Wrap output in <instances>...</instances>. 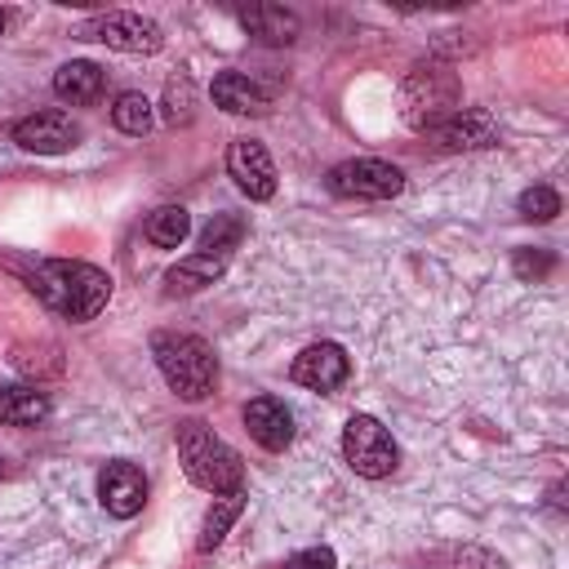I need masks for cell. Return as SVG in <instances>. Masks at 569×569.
I'll return each instance as SVG.
<instances>
[{"mask_svg": "<svg viewBox=\"0 0 569 569\" xmlns=\"http://www.w3.org/2000/svg\"><path fill=\"white\" fill-rule=\"evenodd\" d=\"M98 502H102V511L116 516V520L138 516V511L147 507V476H142V467L129 462V458L107 462V467L98 471Z\"/></svg>", "mask_w": 569, "mask_h": 569, "instance_id": "ba28073f", "label": "cell"}, {"mask_svg": "<svg viewBox=\"0 0 569 569\" xmlns=\"http://www.w3.org/2000/svg\"><path fill=\"white\" fill-rule=\"evenodd\" d=\"M111 124H116L120 133L142 138V133L151 129V102H147L138 89H124V93L116 98V107H111Z\"/></svg>", "mask_w": 569, "mask_h": 569, "instance_id": "7402d4cb", "label": "cell"}, {"mask_svg": "<svg viewBox=\"0 0 569 569\" xmlns=\"http://www.w3.org/2000/svg\"><path fill=\"white\" fill-rule=\"evenodd\" d=\"M13 142L31 156H62L80 142V124L67 111H36L13 124Z\"/></svg>", "mask_w": 569, "mask_h": 569, "instance_id": "30bf717a", "label": "cell"}, {"mask_svg": "<svg viewBox=\"0 0 569 569\" xmlns=\"http://www.w3.org/2000/svg\"><path fill=\"white\" fill-rule=\"evenodd\" d=\"M244 231H249V222L240 213H213V222L200 231V253H213V258L231 262V253L240 249Z\"/></svg>", "mask_w": 569, "mask_h": 569, "instance_id": "ffe728a7", "label": "cell"}, {"mask_svg": "<svg viewBox=\"0 0 569 569\" xmlns=\"http://www.w3.org/2000/svg\"><path fill=\"white\" fill-rule=\"evenodd\" d=\"M516 209H520L525 222H551V218L560 213V196H556V187L538 182V187H525V191H520Z\"/></svg>", "mask_w": 569, "mask_h": 569, "instance_id": "cb8c5ba5", "label": "cell"}, {"mask_svg": "<svg viewBox=\"0 0 569 569\" xmlns=\"http://www.w3.org/2000/svg\"><path fill=\"white\" fill-rule=\"evenodd\" d=\"M71 36L76 40H102L107 49H120V53H160V44H164L160 22H151L142 13H124V9L93 13V18L76 22Z\"/></svg>", "mask_w": 569, "mask_h": 569, "instance_id": "8992f818", "label": "cell"}, {"mask_svg": "<svg viewBox=\"0 0 569 569\" xmlns=\"http://www.w3.org/2000/svg\"><path fill=\"white\" fill-rule=\"evenodd\" d=\"M22 271V284L62 320L84 325L111 302V276L80 258H36V262H9Z\"/></svg>", "mask_w": 569, "mask_h": 569, "instance_id": "6da1fadb", "label": "cell"}, {"mask_svg": "<svg viewBox=\"0 0 569 569\" xmlns=\"http://www.w3.org/2000/svg\"><path fill=\"white\" fill-rule=\"evenodd\" d=\"M284 569H338V556H333V547H302V551H293L289 560H284Z\"/></svg>", "mask_w": 569, "mask_h": 569, "instance_id": "484cf974", "label": "cell"}, {"mask_svg": "<svg viewBox=\"0 0 569 569\" xmlns=\"http://www.w3.org/2000/svg\"><path fill=\"white\" fill-rule=\"evenodd\" d=\"M511 271H516L520 280H542V276L556 271V258H551L547 249H516V253H511Z\"/></svg>", "mask_w": 569, "mask_h": 569, "instance_id": "d4e9b609", "label": "cell"}, {"mask_svg": "<svg viewBox=\"0 0 569 569\" xmlns=\"http://www.w3.org/2000/svg\"><path fill=\"white\" fill-rule=\"evenodd\" d=\"M49 418V396L40 387H0V427H36Z\"/></svg>", "mask_w": 569, "mask_h": 569, "instance_id": "ac0fdd59", "label": "cell"}, {"mask_svg": "<svg viewBox=\"0 0 569 569\" xmlns=\"http://www.w3.org/2000/svg\"><path fill=\"white\" fill-rule=\"evenodd\" d=\"M325 187L342 200H391L405 191V173L391 164V160H378V156H356V160H342L329 169Z\"/></svg>", "mask_w": 569, "mask_h": 569, "instance_id": "52a82bcc", "label": "cell"}, {"mask_svg": "<svg viewBox=\"0 0 569 569\" xmlns=\"http://www.w3.org/2000/svg\"><path fill=\"white\" fill-rule=\"evenodd\" d=\"M427 138L440 151H480V147H498V120L485 107H458L449 120L427 129Z\"/></svg>", "mask_w": 569, "mask_h": 569, "instance_id": "8fae6325", "label": "cell"}, {"mask_svg": "<svg viewBox=\"0 0 569 569\" xmlns=\"http://www.w3.org/2000/svg\"><path fill=\"white\" fill-rule=\"evenodd\" d=\"M209 98H213V107H222L231 116H267L271 111V93L244 71H218L209 84Z\"/></svg>", "mask_w": 569, "mask_h": 569, "instance_id": "5bb4252c", "label": "cell"}, {"mask_svg": "<svg viewBox=\"0 0 569 569\" xmlns=\"http://www.w3.org/2000/svg\"><path fill=\"white\" fill-rule=\"evenodd\" d=\"M151 356L164 373V382L173 387L178 400H209L218 387V356L204 338L196 333H173V329H156L151 333Z\"/></svg>", "mask_w": 569, "mask_h": 569, "instance_id": "3957f363", "label": "cell"}, {"mask_svg": "<svg viewBox=\"0 0 569 569\" xmlns=\"http://www.w3.org/2000/svg\"><path fill=\"white\" fill-rule=\"evenodd\" d=\"M4 27H9V18H4V9H0V36H4Z\"/></svg>", "mask_w": 569, "mask_h": 569, "instance_id": "83f0119b", "label": "cell"}, {"mask_svg": "<svg viewBox=\"0 0 569 569\" xmlns=\"http://www.w3.org/2000/svg\"><path fill=\"white\" fill-rule=\"evenodd\" d=\"M227 173L249 200H271L276 196V164H271V151L258 138H236L227 147Z\"/></svg>", "mask_w": 569, "mask_h": 569, "instance_id": "7c38bea8", "label": "cell"}, {"mask_svg": "<svg viewBox=\"0 0 569 569\" xmlns=\"http://www.w3.org/2000/svg\"><path fill=\"white\" fill-rule=\"evenodd\" d=\"M102 89H107V76H102L98 62H84V58H80V62H62V67L53 71V93H58L62 102H71V107L98 102Z\"/></svg>", "mask_w": 569, "mask_h": 569, "instance_id": "2e32d148", "label": "cell"}, {"mask_svg": "<svg viewBox=\"0 0 569 569\" xmlns=\"http://www.w3.org/2000/svg\"><path fill=\"white\" fill-rule=\"evenodd\" d=\"M244 431L267 449V453H280L293 445V409L280 400V396H253L244 405Z\"/></svg>", "mask_w": 569, "mask_h": 569, "instance_id": "4fadbf2b", "label": "cell"}, {"mask_svg": "<svg viewBox=\"0 0 569 569\" xmlns=\"http://www.w3.org/2000/svg\"><path fill=\"white\" fill-rule=\"evenodd\" d=\"M142 236H147L156 249H178V244L191 236V213H187L182 204H160V209L147 213Z\"/></svg>", "mask_w": 569, "mask_h": 569, "instance_id": "d6986e66", "label": "cell"}, {"mask_svg": "<svg viewBox=\"0 0 569 569\" xmlns=\"http://www.w3.org/2000/svg\"><path fill=\"white\" fill-rule=\"evenodd\" d=\"M178 458H182V471L196 489L204 493H240L244 489V462L240 453L200 418H187L178 422Z\"/></svg>", "mask_w": 569, "mask_h": 569, "instance_id": "7a4b0ae2", "label": "cell"}, {"mask_svg": "<svg viewBox=\"0 0 569 569\" xmlns=\"http://www.w3.org/2000/svg\"><path fill=\"white\" fill-rule=\"evenodd\" d=\"M342 458L356 476L382 480L400 467V445L391 440V431L373 413H351L347 427H342Z\"/></svg>", "mask_w": 569, "mask_h": 569, "instance_id": "5b68a950", "label": "cell"}, {"mask_svg": "<svg viewBox=\"0 0 569 569\" xmlns=\"http://www.w3.org/2000/svg\"><path fill=\"white\" fill-rule=\"evenodd\" d=\"M4 476H9V462H4V458H0V480H4Z\"/></svg>", "mask_w": 569, "mask_h": 569, "instance_id": "4316f807", "label": "cell"}, {"mask_svg": "<svg viewBox=\"0 0 569 569\" xmlns=\"http://www.w3.org/2000/svg\"><path fill=\"white\" fill-rule=\"evenodd\" d=\"M227 271V262L222 258H213V253H191V258H182V262H173L169 271H164V293L169 298H182V293H200L204 284H213L218 276Z\"/></svg>", "mask_w": 569, "mask_h": 569, "instance_id": "e0dca14e", "label": "cell"}, {"mask_svg": "<svg viewBox=\"0 0 569 569\" xmlns=\"http://www.w3.org/2000/svg\"><path fill=\"white\" fill-rule=\"evenodd\" d=\"M236 18L262 44H293L298 40V13H289L284 4H244Z\"/></svg>", "mask_w": 569, "mask_h": 569, "instance_id": "9a60e30c", "label": "cell"}, {"mask_svg": "<svg viewBox=\"0 0 569 569\" xmlns=\"http://www.w3.org/2000/svg\"><path fill=\"white\" fill-rule=\"evenodd\" d=\"M289 378L298 387H307V391H338L351 378V356L338 342H311V347H302L293 356Z\"/></svg>", "mask_w": 569, "mask_h": 569, "instance_id": "9c48e42d", "label": "cell"}, {"mask_svg": "<svg viewBox=\"0 0 569 569\" xmlns=\"http://www.w3.org/2000/svg\"><path fill=\"white\" fill-rule=\"evenodd\" d=\"M196 116V89H191V76L178 71L169 84H164V120L169 124H187Z\"/></svg>", "mask_w": 569, "mask_h": 569, "instance_id": "603a6c76", "label": "cell"}, {"mask_svg": "<svg viewBox=\"0 0 569 569\" xmlns=\"http://www.w3.org/2000/svg\"><path fill=\"white\" fill-rule=\"evenodd\" d=\"M244 511V489L240 493H222V498H213V507L204 511V520H200V538H196V551H213L222 538H227V529H231V520Z\"/></svg>", "mask_w": 569, "mask_h": 569, "instance_id": "44dd1931", "label": "cell"}, {"mask_svg": "<svg viewBox=\"0 0 569 569\" xmlns=\"http://www.w3.org/2000/svg\"><path fill=\"white\" fill-rule=\"evenodd\" d=\"M462 107V80L453 67L445 62H418L409 67V76L400 80V116L409 129L427 133L440 120H449Z\"/></svg>", "mask_w": 569, "mask_h": 569, "instance_id": "277c9868", "label": "cell"}]
</instances>
